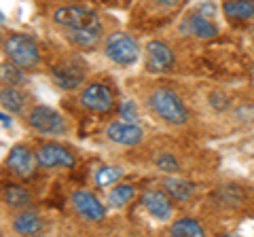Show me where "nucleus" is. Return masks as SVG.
<instances>
[{"mask_svg": "<svg viewBox=\"0 0 254 237\" xmlns=\"http://www.w3.org/2000/svg\"><path fill=\"white\" fill-rule=\"evenodd\" d=\"M235 117L240 121H254V106H240L235 110Z\"/></svg>", "mask_w": 254, "mask_h": 237, "instance_id": "bb28decb", "label": "nucleus"}, {"mask_svg": "<svg viewBox=\"0 0 254 237\" xmlns=\"http://www.w3.org/2000/svg\"><path fill=\"white\" fill-rule=\"evenodd\" d=\"M0 104H2L9 113H21L26 106V96L13 85H6L0 89Z\"/></svg>", "mask_w": 254, "mask_h": 237, "instance_id": "a211bd4d", "label": "nucleus"}, {"mask_svg": "<svg viewBox=\"0 0 254 237\" xmlns=\"http://www.w3.org/2000/svg\"><path fill=\"white\" fill-rule=\"evenodd\" d=\"M36 155L30 153L28 146H21L17 144L9 153V159H6V165H9V170L15 174V176L19 178H30L32 174L36 170Z\"/></svg>", "mask_w": 254, "mask_h": 237, "instance_id": "9d476101", "label": "nucleus"}, {"mask_svg": "<svg viewBox=\"0 0 254 237\" xmlns=\"http://www.w3.org/2000/svg\"><path fill=\"white\" fill-rule=\"evenodd\" d=\"M150 108L155 110L157 117H161L163 121H168L172 125H185L189 113L182 100L170 89H157L153 96H150Z\"/></svg>", "mask_w": 254, "mask_h": 237, "instance_id": "f03ea898", "label": "nucleus"}, {"mask_svg": "<svg viewBox=\"0 0 254 237\" xmlns=\"http://www.w3.org/2000/svg\"><path fill=\"white\" fill-rule=\"evenodd\" d=\"M106 58L113 59L115 64H121V66H129L138 59L140 49H138V43L133 41L131 36H127L125 32H115L108 36L106 41Z\"/></svg>", "mask_w": 254, "mask_h": 237, "instance_id": "20e7f679", "label": "nucleus"}, {"mask_svg": "<svg viewBox=\"0 0 254 237\" xmlns=\"http://www.w3.org/2000/svg\"><path fill=\"white\" fill-rule=\"evenodd\" d=\"M36 161H38L41 168H47V170H51V168H72L74 157L60 144H43L36 151Z\"/></svg>", "mask_w": 254, "mask_h": 237, "instance_id": "1a4fd4ad", "label": "nucleus"}, {"mask_svg": "<svg viewBox=\"0 0 254 237\" xmlns=\"http://www.w3.org/2000/svg\"><path fill=\"white\" fill-rule=\"evenodd\" d=\"M13 229L19 235H34L43 231V218L36 212H23L13 220Z\"/></svg>", "mask_w": 254, "mask_h": 237, "instance_id": "2eb2a0df", "label": "nucleus"}, {"mask_svg": "<svg viewBox=\"0 0 254 237\" xmlns=\"http://www.w3.org/2000/svg\"><path fill=\"white\" fill-rule=\"evenodd\" d=\"M102 36V26L95 28H81V30H70V41L78 47H93Z\"/></svg>", "mask_w": 254, "mask_h": 237, "instance_id": "412c9836", "label": "nucleus"}, {"mask_svg": "<svg viewBox=\"0 0 254 237\" xmlns=\"http://www.w3.org/2000/svg\"><path fill=\"white\" fill-rule=\"evenodd\" d=\"M72 208L81 214L83 218L91 220V223H102L106 218V208L102 205V201L89 191H76L72 193Z\"/></svg>", "mask_w": 254, "mask_h": 237, "instance_id": "0eeeda50", "label": "nucleus"}, {"mask_svg": "<svg viewBox=\"0 0 254 237\" xmlns=\"http://www.w3.org/2000/svg\"><path fill=\"white\" fill-rule=\"evenodd\" d=\"M4 53L21 70H34L38 66V61H41V53H38L36 43L26 34H13L6 38Z\"/></svg>", "mask_w": 254, "mask_h": 237, "instance_id": "f257e3e1", "label": "nucleus"}, {"mask_svg": "<svg viewBox=\"0 0 254 237\" xmlns=\"http://www.w3.org/2000/svg\"><path fill=\"white\" fill-rule=\"evenodd\" d=\"M142 203L148 214L157 220H168L172 216V203L161 191H146L142 195Z\"/></svg>", "mask_w": 254, "mask_h": 237, "instance_id": "ddd939ff", "label": "nucleus"}, {"mask_svg": "<svg viewBox=\"0 0 254 237\" xmlns=\"http://www.w3.org/2000/svg\"><path fill=\"white\" fill-rule=\"evenodd\" d=\"M121 176H123V170L121 168L106 165V168H100L98 170V174H95V182H98V186H108V184H115Z\"/></svg>", "mask_w": 254, "mask_h": 237, "instance_id": "b1692460", "label": "nucleus"}, {"mask_svg": "<svg viewBox=\"0 0 254 237\" xmlns=\"http://www.w3.org/2000/svg\"><path fill=\"white\" fill-rule=\"evenodd\" d=\"M170 233L176 237H201L203 227L195 218H180L178 223H174L170 227Z\"/></svg>", "mask_w": 254, "mask_h": 237, "instance_id": "aec40b11", "label": "nucleus"}, {"mask_svg": "<svg viewBox=\"0 0 254 237\" xmlns=\"http://www.w3.org/2000/svg\"><path fill=\"white\" fill-rule=\"evenodd\" d=\"M157 168L161 172H178V161L170 153H163L161 157H157Z\"/></svg>", "mask_w": 254, "mask_h": 237, "instance_id": "a878e982", "label": "nucleus"}, {"mask_svg": "<svg viewBox=\"0 0 254 237\" xmlns=\"http://www.w3.org/2000/svg\"><path fill=\"white\" fill-rule=\"evenodd\" d=\"M53 19L60 26H66L68 30H81V28H95L102 26L100 17L93 11L85 9V6H62L53 13Z\"/></svg>", "mask_w": 254, "mask_h": 237, "instance_id": "39448f33", "label": "nucleus"}, {"mask_svg": "<svg viewBox=\"0 0 254 237\" xmlns=\"http://www.w3.org/2000/svg\"><path fill=\"white\" fill-rule=\"evenodd\" d=\"M0 83L4 85H13V87H19L26 83V76H23L21 68L17 64H0Z\"/></svg>", "mask_w": 254, "mask_h": 237, "instance_id": "4be33fe9", "label": "nucleus"}, {"mask_svg": "<svg viewBox=\"0 0 254 237\" xmlns=\"http://www.w3.org/2000/svg\"><path fill=\"white\" fill-rule=\"evenodd\" d=\"M81 104L87 110H93V113H108L115 104V98H113V91H110L106 85L93 83V85H87L83 89Z\"/></svg>", "mask_w": 254, "mask_h": 237, "instance_id": "423d86ee", "label": "nucleus"}, {"mask_svg": "<svg viewBox=\"0 0 254 237\" xmlns=\"http://www.w3.org/2000/svg\"><path fill=\"white\" fill-rule=\"evenodd\" d=\"M222 11L231 19H250L254 15V0H225Z\"/></svg>", "mask_w": 254, "mask_h": 237, "instance_id": "f3484780", "label": "nucleus"}, {"mask_svg": "<svg viewBox=\"0 0 254 237\" xmlns=\"http://www.w3.org/2000/svg\"><path fill=\"white\" fill-rule=\"evenodd\" d=\"M163 186H165V191H168L174 199H178V201H189L197 191L193 182H189V180H180V178H165Z\"/></svg>", "mask_w": 254, "mask_h": 237, "instance_id": "dca6fc26", "label": "nucleus"}, {"mask_svg": "<svg viewBox=\"0 0 254 237\" xmlns=\"http://www.w3.org/2000/svg\"><path fill=\"white\" fill-rule=\"evenodd\" d=\"M157 2H161V4H174V2H178V0H157Z\"/></svg>", "mask_w": 254, "mask_h": 237, "instance_id": "c85d7f7f", "label": "nucleus"}, {"mask_svg": "<svg viewBox=\"0 0 254 237\" xmlns=\"http://www.w3.org/2000/svg\"><path fill=\"white\" fill-rule=\"evenodd\" d=\"M119 117H121L123 121H127V123H138L140 121L138 108H136V104H133L131 100H127V102L121 104V108H119Z\"/></svg>", "mask_w": 254, "mask_h": 237, "instance_id": "393cba45", "label": "nucleus"}, {"mask_svg": "<svg viewBox=\"0 0 254 237\" xmlns=\"http://www.w3.org/2000/svg\"><path fill=\"white\" fill-rule=\"evenodd\" d=\"M0 123H4V125H11V118H9V117H4L2 113H0Z\"/></svg>", "mask_w": 254, "mask_h": 237, "instance_id": "cd10ccee", "label": "nucleus"}, {"mask_svg": "<svg viewBox=\"0 0 254 237\" xmlns=\"http://www.w3.org/2000/svg\"><path fill=\"white\" fill-rule=\"evenodd\" d=\"M28 125L34 131L43 133V136H64L68 129L66 118H64L58 110H53L49 106L32 108L28 115Z\"/></svg>", "mask_w": 254, "mask_h": 237, "instance_id": "7ed1b4c3", "label": "nucleus"}, {"mask_svg": "<svg viewBox=\"0 0 254 237\" xmlns=\"http://www.w3.org/2000/svg\"><path fill=\"white\" fill-rule=\"evenodd\" d=\"M106 136L108 140L117 142V144H123V146H136L144 138V131L142 127H138V123H110L108 129H106Z\"/></svg>", "mask_w": 254, "mask_h": 237, "instance_id": "9b49d317", "label": "nucleus"}, {"mask_svg": "<svg viewBox=\"0 0 254 237\" xmlns=\"http://www.w3.org/2000/svg\"><path fill=\"white\" fill-rule=\"evenodd\" d=\"M0 199L9 205V208L23 210L30 205L32 195H30V191H26V188L19 186V184H6L2 191H0Z\"/></svg>", "mask_w": 254, "mask_h": 237, "instance_id": "4468645a", "label": "nucleus"}, {"mask_svg": "<svg viewBox=\"0 0 254 237\" xmlns=\"http://www.w3.org/2000/svg\"><path fill=\"white\" fill-rule=\"evenodd\" d=\"M133 195H136V188H133V184H119V186H115L113 191H110L108 201H110L113 208H121V205L129 203L133 199Z\"/></svg>", "mask_w": 254, "mask_h": 237, "instance_id": "5701e85b", "label": "nucleus"}, {"mask_svg": "<svg viewBox=\"0 0 254 237\" xmlns=\"http://www.w3.org/2000/svg\"><path fill=\"white\" fill-rule=\"evenodd\" d=\"M146 59H148L150 70H157V72L170 70L174 66V53L170 47L161 41H150L146 45Z\"/></svg>", "mask_w": 254, "mask_h": 237, "instance_id": "f8f14e48", "label": "nucleus"}, {"mask_svg": "<svg viewBox=\"0 0 254 237\" xmlns=\"http://www.w3.org/2000/svg\"><path fill=\"white\" fill-rule=\"evenodd\" d=\"M51 76L60 89L70 91V89H76L85 81V70L81 66H76L74 61H60V64H55L51 68Z\"/></svg>", "mask_w": 254, "mask_h": 237, "instance_id": "6e6552de", "label": "nucleus"}, {"mask_svg": "<svg viewBox=\"0 0 254 237\" xmlns=\"http://www.w3.org/2000/svg\"><path fill=\"white\" fill-rule=\"evenodd\" d=\"M185 28H189L197 38H214L216 36V26L205 19L203 15H190Z\"/></svg>", "mask_w": 254, "mask_h": 237, "instance_id": "6ab92c4d", "label": "nucleus"}]
</instances>
